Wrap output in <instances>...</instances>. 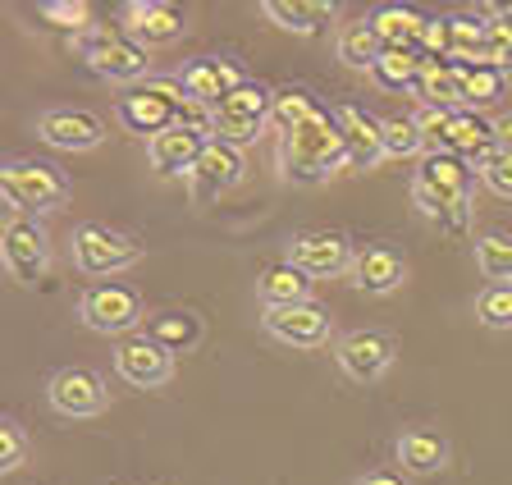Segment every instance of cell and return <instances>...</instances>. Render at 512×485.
I'll use <instances>...</instances> for the list:
<instances>
[{
  "instance_id": "9",
  "label": "cell",
  "mask_w": 512,
  "mask_h": 485,
  "mask_svg": "<svg viewBox=\"0 0 512 485\" xmlns=\"http://www.w3.org/2000/svg\"><path fill=\"white\" fill-rule=\"evenodd\" d=\"M142 257V243L138 238L119 234V229L110 225H78L74 234V261L83 275H119V270H128L133 261Z\"/></svg>"
},
{
  "instance_id": "19",
  "label": "cell",
  "mask_w": 512,
  "mask_h": 485,
  "mask_svg": "<svg viewBox=\"0 0 512 485\" xmlns=\"http://www.w3.org/2000/svg\"><path fill=\"white\" fill-rule=\"evenodd\" d=\"M334 124H339V133H343L348 170H371V165L384 161L380 119H371L362 106H334Z\"/></svg>"
},
{
  "instance_id": "37",
  "label": "cell",
  "mask_w": 512,
  "mask_h": 485,
  "mask_svg": "<svg viewBox=\"0 0 512 485\" xmlns=\"http://www.w3.org/2000/svg\"><path fill=\"white\" fill-rule=\"evenodd\" d=\"M476 179L490 188L494 197H512V151L508 147L485 151V156L476 161Z\"/></svg>"
},
{
  "instance_id": "15",
  "label": "cell",
  "mask_w": 512,
  "mask_h": 485,
  "mask_svg": "<svg viewBox=\"0 0 512 485\" xmlns=\"http://www.w3.org/2000/svg\"><path fill=\"white\" fill-rule=\"evenodd\" d=\"M124 33L151 51V46H174L183 33H188V19L183 10L165 5V0H128L124 5Z\"/></svg>"
},
{
  "instance_id": "41",
  "label": "cell",
  "mask_w": 512,
  "mask_h": 485,
  "mask_svg": "<svg viewBox=\"0 0 512 485\" xmlns=\"http://www.w3.org/2000/svg\"><path fill=\"white\" fill-rule=\"evenodd\" d=\"M494 142L512 151V115H499V119H494Z\"/></svg>"
},
{
  "instance_id": "35",
  "label": "cell",
  "mask_w": 512,
  "mask_h": 485,
  "mask_svg": "<svg viewBox=\"0 0 512 485\" xmlns=\"http://www.w3.org/2000/svg\"><path fill=\"white\" fill-rule=\"evenodd\" d=\"M37 14H42V23H51V28H60L69 37L92 33V5L87 0H46Z\"/></svg>"
},
{
  "instance_id": "38",
  "label": "cell",
  "mask_w": 512,
  "mask_h": 485,
  "mask_svg": "<svg viewBox=\"0 0 512 485\" xmlns=\"http://www.w3.org/2000/svg\"><path fill=\"white\" fill-rule=\"evenodd\" d=\"M476 321L490 330H512V284H490L476 298Z\"/></svg>"
},
{
  "instance_id": "12",
  "label": "cell",
  "mask_w": 512,
  "mask_h": 485,
  "mask_svg": "<svg viewBox=\"0 0 512 485\" xmlns=\"http://www.w3.org/2000/svg\"><path fill=\"white\" fill-rule=\"evenodd\" d=\"M352 243L343 234H330V229H311V234H298L288 243V261L307 275V280H334V275H348L352 270Z\"/></svg>"
},
{
  "instance_id": "23",
  "label": "cell",
  "mask_w": 512,
  "mask_h": 485,
  "mask_svg": "<svg viewBox=\"0 0 512 485\" xmlns=\"http://www.w3.org/2000/svg\"><path fill=\"white\" fill-rule=\"evenodd\" d=\"M352 284L362 293H394L407 280V261L394 248H362L352 257Z\"/></svg>"
},
{
  "instance_id": "10",
  "label": "cell",
  "mask_w": 512,
  "mask_h": 485,
  "mask_svg": "<svg viewBox=\"0 0 512 485\" xmlns=\"http://www.w3.org/2000/svg\"><path fill=\"white\" fill-rule=\"evenodd\" d=\"M394 357H398V348L384 330H352V335H343L339 344H334V362H339L343 376L357 380V385H371V380L389 376Z\"/></svg>"
},
{
  "instance_id": "8",
  "label": "cell",
  "mask_w": 512,
  "mask_h": 485,
  "mask_svg": "<svg viewBox=\"0 0 512 485\" xmlns=\"http://www.w3.org/2000/svg\"><path fill=\"white\" fill-rule=\"evenodd\" d=\"M78 316L96 335H128L142 325V298L128 284H92L78 298Z\"/></svg>"
},
{
  "instance_id": "24",
  "label": "cell",
  "mask_w": 512,
  "mask_h": 485,
  "mask_svg": "<svg viewBox=\"0 0 512 485\" xmlns=\"http://www.w3.org/2000/svg\"><path fill=\"white\" fill-rule=\"evenodd\" d=\"M426 23H430L426 14L407 10V5H384V10L371 14V28H375V37L384 42V51H412V46H421Z\"/></svg>"
},
{
  "instance_id": "36",
  "label": "cell",
  "mask_w": 512,
  "mask_h": 485,
  "mask_svg": "<svg viewBox=\"0 0 512 485\" xmlns=\"http://www.w3.org/2000/svg\"><path fill=\"white\" fill-rule=\"evenodd\" d=\"M476 14L485 19V51H480V65L503 69V74H508L512 69V23L508 19H490L480 5H476Z\"/></svg>"
},
{
  "instance_id": "6",
  "label": "cell",
  "mask_w": 512,
  "mask_h": 485,
  "mask_svg": "<svg viewBox=\"0 0 512 485\" xmlns=\"http://www.w3.org/2000/svg\"><path fill=\"white\" fill-rule=\"evenodd\" d=\"M270 124V92L261 83H243L234 97H224L215 106V129L211 138L224 142V147H238L243 151L247 142L261 138V129Z\"/></svg>"
},
{
  "instance_id": "25",
  "label": "cell",
  "mask_w": 512,
  "mask_h": 485,
  "mask_svg": "<svg viewBox=\"0 0 512 485\" xmlns=\"http://www.w3.org/2000/svg\"><path fill=\"white\" fill-rule=\"evenodd\" d=\"M394 453H398V463H403V472H412V476H435L448 467V440L435 431H403Z\"/></svg>"
},
{
  "instance_id": "3",
  "label": "cell",
  "mask_w": 512,
  "mask_h": 485,
  "mask_svg": "<svg viewBox=\"0 0 512 485\" xmlns=\"http://www.w3.org/2000/svg\"><path fill=\"white\" fill-rule=\"evenodd\" d=\"M69 174L51 161H10L0 165V202L14 206V216H42L69 202Z\"/></svg>"
},
{
  "instance_id": "13",
  "label": "cell",
  "mask_w": 512,
  "mask_h": 485,
  "mask_svg": "<svg viewBox=\"0 0 512 485\" xmlns=\"http://www.w3.org/2000/svg\"><path fill=\"white\" fill-rule=\"evenodd\" d=\"M46 403H51L60 417H96V412H106L110 394H106V380L96 376V371L64 367L46 380Z\"/></svg>"
},
{
  "instance_id": "11",
  "label": "cell",
  "mask_w": 512,
  "mask_h": 485,
  "mask_svg": "<svg viewBox=\"0 0 512 485\" xmlns=\"http://www.w3.org/2000/svg\"><path fill=\"white\" fill-rule=\"evenodd\" d=\"M266 335L288 348H320L334 335V316L320 302H298V307H266L261 316Z\"/></svg>"
},
{
  "instance_id": "1",
  "label": "cell",
  "mask_w": 512,
  "mask_h": 485,
  "mask_svg": "<svg viewBox=\"0 0 512 485\" xmlns=\"http://www.w3.org/2000/svg\"><path fill=\"white\" fill-rule=\"evenodd\" d=\"M471 170L462 156L448 151H430L412 174V202L421 206V216H430L444 234H467L471 225Z\"/></svg>"
},
{
  "instance_id": "29",
  "label": "cell",
  "mask_w": 512,
  "mask_h": 485,
  "mask_svg": "<svg viewBox=\"0 0 512 485\" xmlns=\"http://www.w3.org/2000/svg\"><path fill=\"white\" fill-rule=\"evenodd\" d=\"M421 69H426V55H421V46H412V51H384L380 60H375L371 78L384 87V92H403V87H416Z\"/></svg>"
},
{
  "instance_id": "18",
  "label": "cell",
  "mask_w": 512,
  "mask_h": 485,
  "mask_svg": "<svg viewBox=\"0 0 512 485\" xmlns=\"http://www.w3.org/2000/svg\"><path fill=\"white\" fill-rule=\"evenodd\" d=\"M243 69L234 65V60H220V55H202V60H192L188 69H183L179 87L188 92L192 101H202V106H220L224 97H234L238 87H243Z\"/></svg>"
},
{
  "instance_id": "31",
  "label": "cell",
  "mask_w": 512,
  "mask_h": 485,
  "mask_svg": "<svg viewBox=\"0 0 512 485\" xmlns=\"http://www.w3.org/2000/svg\"><path fill=\"white\" fill-rule=\"evenodd\" d=\"M311 115H320V106L311 101L307 87H275V92H270V124H275L279 133L307 124Z\"/></svg>"
},
{
  "instance_id": "22",
  "label": "cell",
  "mask_w": 512,
  "mask_h": 485,
  "mask_svg": "<svg viewBox=\"0 0 512 485\" xmlns=\"http://www.w3.org/2000/svg\"><path fill=\"white\" fill-rule=\"evenodd\" d=\"M494 147H499V142H494V124H485L476 110H453L435 151H448V156H462L467 165H476L480 156Z\"/></svg>"
},
{
  "instance_id": "34",
  "label": "cell",
  "mask_w": 512,
  "mask_h": 485,
  "mask_svg": "<svg viewBox=\"0 0 512 485\" xmlns=\"http://www.w3.org/2000/svg\"><path fill=\"white\" fill-rule=\"evenodd\" d=\"M476 270L490 284H512V234L476 238Z\"/></svg>"
},
{
  "instance_id": "7",
  "label": "cell",
  "mask_w": 512,
  "mask_h": 485,
  "mask_svg": "<svg viewBox=\"0 0 512 485\" xmlns=\"http://www.w3.org/2000/svg\"><path fill=\"white\" fill-rule=\"evenodd\" d=\"M46 257H51L46 229L32 216H10L0 225V261L23 289H37V280L46 275Z\"/></svg>"
},
{
  "instance_id": "26",
  "label": "cell",
  "mask_w": 512,
  "mask_h": 485,
  "mask_svg": "<svg viewBox=\"0 0 512 485\" xmlns=\"http://www.w3.org/2000/svg\"><path fill=\"white\" fill-rule=\"evenodd\" d=\"M416 97H426L430 110H467L462 106V74L453 60H426L416 78Z\"/></svg>"
},
{
  "instance_id": "27",
  "label": "cell",
  "mask_w": 512,
  "mask_h": 485,
  "mask_svg": "<svg viewBox=\"0 0 512 485\" xmlns=\"http://www.w3.org/2000/svg\"><path fill=\"white\" fill-rule=\"evenodd\" d=\"M256 293H261L266 307H298V302H311V280L293 266V261H279V266L261 270Z\"/></svg>"
},
{
  "instance_id": "32",
  "label": "cell",
  "mask_w": 512,
  "mask_h": 485,
  "mask_svg": "<svg viewBox=\"0 0 512 485\" xmlns=\"http://www.w3.org/2000/svg\"><path fill=\"white\" fill-rule=\"evenodd\" d=\"M458 74H462V106L467 110L494 106L503 97V83H508V74L490 65H458Z\"/></svg>"
},
{
  "instance_id": "16",
  "label": "cell",
  "mask_w": 512,
  "mask_h": 485,
  "mask_svg": "<svg viewBox=\"0 0 512 485\" xmlns=\"http://www.w3.org/2000/svg\"><path fill=\"white\" fill-rule=\"evenodd\" d=\"M37 133H42V142L55 151H92L106 142V119L92 115V110L55 106L37 119Z\"/></svg>"
},
{
  "instance_id": "21",
  "label": "cell",
  "mask_w": 512,
  "mask_h": 485,
  "mask_svg": "<svg viewBox=\"0 0 512 485\" xmlns=\"http://www.w3.org/2000/svg\"><path fill=\"white\" fill-rule=\"evenodd\" d=\"M206 142H211L206 133L174 124V129L156 133V138L147 142V161H151V170H160V174H188L192 165H197V156L206 151Z\"/></svg>"
},
{
  "instance_id": "4",
  "label": "cell",
  "mask_w": 512,
  "mask_h": 485,
  "mask_svg": "<svg viewBox=\"0 0 512 485\" xmlns=\"http://www.w3.org/2000/svg\"><path fill=\"white\" fill-rule=\"evenodd\" d=\"M74 51L96 78L106 83H142L147 78L151 55L142 51L128 33H106V28H92V33L74 37Z\"/></svg>"
},
{
  "instance_id": "5",
  "label": "cell",
  "mask_w": 512,
  "mask_h": 485,
  "mask_svg": "<svg viewBox=\"0 0 512 485\" xmlns=\"http://www.w3.org/2000/svg\"><path fill=\"white\" fill-rule=\"evenodd\" d=\"M179 101H183V87L174 78H147V83H138L133 92L119 97L115 115L128 133H142L151 142L156 133L179 124Z\"/></svg>"
},
{
  "instance_id": "33",
  "label": "cell",
  "mask_w": 512,
  "mask_h": 485,
  "mask_svg": "<svg viewBox=\"0 0 512 485\" xmlns=\"http://www.w3.org/2000/svg\"><path fill=\"white\" fill-rule=\"evenodd\" d=\"M380 133H384V156H394V161H412V156H421V151H426V138H421L416 115L380 119Z\"/></svg>"
},
{
  "instance_id": "30",
  "label": "cell",
  "mask_w": 512,
  "mask_h": 485,
  "mask_svg": "<svg viewBox=\"0 0 512 485\" xmlns=\"http://www.w3.org/2000/svg\"><path fill=\"white\" fill-rule=\"evenodd\" d=\"M147 335L156 339L160 348H170V353H188V348L202 339V321L192 312H156L147 321Z\"/></svg>"
},
{
  "instance_id": "20",
  "label": "cell",
  "mask_w": 512,
  "mask_h": 485,
  "mask_svg": "<svg viewBox=\"0 0 512 485\" xmlns=\"http://www.w3.org/2000/svg\"><path fill=\"white\" fill-rule=\"evenodd\" d=\"M261 14L293 37H320L339 19V5L334 0H266Z\"/></svg>"
},
{
  "instance_id": "17",
  "label": "cell",
  "mask_w": 512,
  "mask_h": 485,
  "mask_svg": "<svg viewBox=\"0 0 512 485\" xmlns=\"http://www.w3.org/2000/svg\"><path fill=\"white\" fill-rule=\"evenodd\" d=\"M243 179V151L238 147H224V142H206V151L197 156V165L188 170V188H192V202H211V197L229 193V188Z\"/></svg>"
},
{
  "instance_id": "40",
  "label": "cell",
  "mask_w": 512,
  "mask_h": 485,
  "mask_svg": "<svg viewBox=\"0 0 512 485\" xmlns=\"http://www.w3.org/2000/svg\"><path fill=\"white\" fill-rule=\"evenodd\" d=\"M352 485H407L403 476H394V472H366V476H357Z\"/></svg>"
},
{
  "instance_id": "14",
  "label": "cell",
  "mask_w": 512,
  "mask_h": 485,
  "mask_svg": "<svg viewBox=\"0 0 512 485\" xmlns=\"http://www.w3.org/2000/svg\"><path fill=\"white\" fill-rule=\"evenodd\" d=\"M115 371L133 389H160L174 376V353L160 348L151 335H128L124 344L115 348Z\"/></svg>"
},
{
  "instance_id": "39",
  "label": "cell",
  "mask_w": 512,
  "mask_h": 485,
  "mask_svg": "<svg viewBox=\"0 0 512 485\" xmlns=\"http://www.w3.org/2000/svg\"><path fill=\"white\" fill-rule=\"evenodd\" d=\"M23 458H28V435L10 417H0V472H14Z\"/></svg>"
},
{
  "instance_id": "28",
  "label": "cell",
  "mask_w": 512,
  "mask_h": 485,
  "mask_svg": "<svg viewBox=\"0 0 512 485\" xmlns=\"http://www.w3.org/2000/svg\"><path fill=\"white\" fill-rule=\"evenodd\" d=\"M334 51H339V60L348 69H366V74H371L375 60L384 55V42L375 37L371 19H362V23H343L339 37H334Z\"/></svg>"
},
{
  "instance_id": "2",
  "label": "cell",
  "mask_w": 512,
  "mask_h": 485,
  "mask_svg": "<svg viewBox=\"0 0 512 485\" xmlns=\"http://www.w3.org/2000/svg\"><path fill=\"white\" fill-rule=\"evenodd\" d=\"M348 170V151H343V133L334 124V110H320L307 124L279 133V174L288 184H325L330 174Z\"/></svg>"
}]
</instances>
